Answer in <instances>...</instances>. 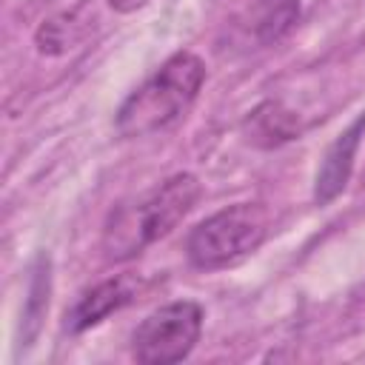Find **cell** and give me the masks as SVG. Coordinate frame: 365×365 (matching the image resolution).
Listing matches in <instances>:
<instances>
[{
    "instance_id": "cell-1",
    "label": "cell",
    "mask_w": 365,
    "mask_h": 365,
    "mask_svg": "<svg viewBox=\"0 0 365 365\" xmlns=\"http://www.w3.org/2000/svg\"><path fill=\"white\" fill-rule=\"evenodd\" d=\"M200 194L202 188L194 174H174L137 200L117 205L103 231L106 257L117 262L137 257L145 245L157 242L177 222H182L185 214L197 205Z\"/></svg>"
},
{
    "instance_id": "cell-2",
    "label": "cell",
    "mask_w": 365,
    "mask_h": 365,
    "mask_svg": "<svg viewBox=\"0 0 365 365\" xmlns=\"http://www.w3.org/2000/svg\"><path fill=\"white\" fill-rule=\"evenodd\" d=\"M205 83V63L194 51L171 54L137 91L125 97L117 111V131L123 137H145L163 131L185 117Z\"/></svg>"
},
{
    "instance_id": "cell-3",
    "label": "cell",
    "mask_w": 365,
    "mask_h": 365,
    "mask_svg": "<svg viewBox=\"0 0 365 365\" xmlns=\"http://www.w3.org/2000/svg\"><path fill=\"white\" fill-rule=\"evenodd\" d=\"M271 228V214L262 202H237L191 228L185 240L188 262L200 271H217L254 254Z\"/></svg>"
},
{
    "instance_id": "cell-4",
    "label": "cell",
    "mask_w": 365,
    "mask_h": 365,
    "mask_svg": "<svg viewBox=\"0 0 365 365\" xmlns=\"http://www.w3.org/2000/svg\"><path fill=\"white\" fill-rule=\"evenodd\" d=\"M202 331V308L191 299L168 302L151 311L131 334V354L145 365H171L185 359Z\"/></svg>"
},
{
    "instance_id": "cell-5",
    "label": "cell",
    "mask_w": 365,
    "mask_h": 365,
    "mask_svg": "<svg viewBox=\"0 0 365 365\" xmlns=\"http://www.w3.org/2000/svg\"><path fill=\"white\" fill-rule=\"evenodd\" d=\"M362 137H365V111L328 145V151L319 163V171H317V182H314V202L317 205H328L331 200H336L342 194V188L351 180L354 157H356Z\"/></svg>"
},
{
    "instance_id": "cell-6",
    "label": "cell",
    "mask_w": 365,
    "mask_h": 365,
    "mask_svg": "<svg viewBox=\"0 0 365 365\" xmlns=\"http://www.w3.org/2000/svg\"><path fill=\"white\" fill-rule=\"evenodd\" d=\"M137 294V285L131 277H114V279H106L88 291L80 294V299L71 305V311L66 314V328L80 334V331H88L94 328L97 322H103L108 314L120 311L123 305H128Z\"/></svg>"
},
{
    "instance_id": "cell-7",
    "label": "cell",
    "mask_w": 365,
    "mask_h": 365,
    "mask_svg": "<svg viewBox=\"0 0 365 365\" xmlns=\"http://www.w3.org/2000/svg\"><path fill=\"white\" fill-rule=\"evenodd\" d=\"M299 131H302L299 117L291 108H285L282 103H277V100L259 103L242 123L245 140L251 145H259V148H277V145L294 140Z\"/></svg>"
},
{
    "instance_id": "cell-8",
    "label": "cell",
    "mask_w": 365,
    "mask_h": 365,
    "mask_svg": "<svg viewBox=\"0 0 365 365\" xmlns=\"http://www.w3.org/2000/svg\"><path fill=\"white\" fill-rule=\"evenodd\" d=\"M299 20V0H257L245 14V29L259 46L282 40Z\"/></svg>"
},
{
    "instance_id": "cell-9",
    "label": "cell",
    "mask_w": 365,
    "mask_h": 365,
    "mask_svg": "<svg viewBox=\"0 0 365 365\" xmlns=\"http://www.w3.org/2000/svg\"><path fill=\"white\" fill-rule=\"evenodd\" d=\"M48 308V257H37V268L29 285V299H26V311H23V328H29L26 342L34 339L40 319L46 317Z\"/></svg>"
}]
</instances>
